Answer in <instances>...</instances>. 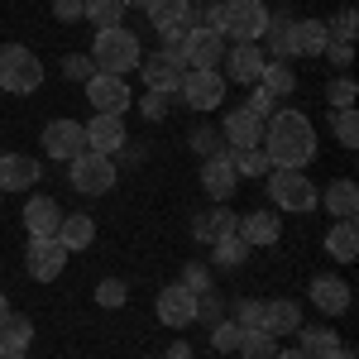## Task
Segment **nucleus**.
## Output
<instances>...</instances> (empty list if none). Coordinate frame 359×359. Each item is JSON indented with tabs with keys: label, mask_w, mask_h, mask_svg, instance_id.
Wrapping results in <instances>:
<instances>
[{
	"label": "nucleus",
	"mask_w": 359,
	"mask_h": 359,
	"mask_svg": "<svg viewBox=\"0 0 359 359\" xmlns=\"http://www.w3.org/2000/svg\"><path fill=\"white\" fill-rule=\"evenodd\" d=\"M264 154L273 168H297L302 172L316 158V130L302 111H273L264 120Z\"/></svg>",
	"instance_id": "obj_1"
},
{
	"label": "nucleus",
	"mask_w": 359,
	"mask_h": 359,
	"mask_svg": "<svg viewBox=\"0 0 359 359\" xmlns=\"http://www.w3.org/2000/svg\"><path fill=\"white\" fill-rule=\"evenodd\" d=\"M144 48H139V34L130 29H96V43H91V62L96 72H111V77H125L135 72Z\"/></svg>",
	"instance_id": "obj_2"
},
{
	"label": "nucleus",
	"mask_w": 359,
	"mask_h": 359,
	"mask_svg": "<svg viewBox=\"0 0 359 359\" xmlns=\"http://www.w3.org/2000/svg\"><path fill=\"white\" fill-rule=\"evenodd\" d=\"M216 29L235 43H259L269 29V5L264 0H221L216 5Z\"/></svg>",
	"instance_id": "obj_3"
},
{
	"label": "nucleus",
	"mask_w": 359,
	"mask_h": 359,
	"mask_svg": "<svg viewBox=\"0 0 359 359\" xmlns=\"http://www.w3.org/2000/svg\"><path fill=\"white\" fill-rule=\"evenodd\" d=\"M39 86H43V62H39V53L25 48V43H5L0 48V91L29 96Z\"/></svg>",
	"instance_id": "obj_4"
},
{
	"label": "nucleus",
	"mask_w": 359,
	"mask_h": 359,
	"mask_svg": "<svg viewBox=\"0 0 359 359\" xmlns=\"http://www.w3.org/2000/svg\"><path fill=\"white\" fill-rule=\"evenodd\" d=\"M269 196H273V206H283V211H316V201H321V192H316V182L306 177V172H297V168H273L269 172Z\"/></svg>",
	"instance_id": "obj_5"
},
{
	"label": "nucleus",
	"mask_w": 359,
	"mask_h": 359,
	"mask_svg": "<svg viewBox=\"0 0 359 359\" xmlns=\"http://www.w3.org/2000/svg\"><path fill=\"white\" fill-rule=\"evenodd\" d=\"M67 172H72V187L82 196H106L115 187V158H106V154H77L72 163H67Z\"/></svg>",
	"instance_id": "obj_6"
},
{
	"label": "nucleus",
	"mask_w": 359,
	"mask_h": 359,
	"mask_svg": "<svg viewBox=\"0 0 359 359\" xmlns=\"http://www.w3.org/2000/svg\"><path fill=\"white\" fill-rule=\"evenodd\" d=\"M139 77H144L149 91H172V96H177V86L187 77V62H182L177 48H158V53L139 57Z\"/></svg>",
	"instance_id": "obj_7"
},
{
	"label": "nucleus",
	"mask_w": 359,
	"mask_h": 359,
	"mask_svg": "<svg viewBox=\"0 0 359 359\" xmlns=\"http://www.w3.org/2000/svg\"><path fill=\"white\" fill-rule=\"evenodd\" d=\"M182 101L192 106V111H216L225 101V77H221V67H187V77H182Z\"/></svg>",
	"instance_id": "obj_8"
},
{
	"label": "nucleus",
	"mask_w": 359,
	"mask_h": 359,
	"mask_svg": "<svg viewBox=\"0 0 359 359\" xmlns=\"http://www.w3.org/2000/svg\"><path fill=\"white\" fill-rule=\"evenodd\" d=\"M86 86V101L96 106V115H120L125 120V111L135 106V96H130V82L125 77H111V72H96Z\"/></svg>",
	"instance_id": "obj_9"
},
{
	"label": "nucleus",
	"mask_w": 359,
	"mask_h": 359,
	"mask_svg": "<svg viewBox=\"0 0 359 359\" xmlns=\"http://www.w3.org/2000/svg\"><path fill=\"white\" fill-rule=\"evenodd\" d=\"M67 269V249H62V240H29L25 249V273L34 278V283H53L57 273Z\"/></svg>",
	"instance_id": "obj_10"
},
{
	"label": "nucleus",
	"mask_w": 359,
	"mask_h": 359,
	"mask_svg": "<svg viewBox=\"0 0 359 359\" xmlns=\"http://www.w3.org/2000/svg\"><path fill=\"white\" fill-rule=\"evenodd\" d=\"M43 154L57 158V163H72L77 154H86V130L77 120H53V125H43Z\"/></svg>",
	"instance_id": "obj_11"
},
{
	"label": "nucleus",
	"mask_w": 359,
	"mask_h": 359,
	"mask_svg": "<svg viewBox=\"0 0 359 359\" xmlns=\"http://www.w3.org/2000/svg\"><path fill=\"white\" fill-rule=\"evenodd\" d=\"M182 62L187 67H221L225 62V34H216V29H201L196 25L187 39H182Z\"/></svg>",
	"instance_id": "obj_12"
},
{
	"label": "nucleus",
	"mask_w": 359,
	"mask_h": 359,
	"mask_svg": "<svg viewBox=\"0 0 359 359\" xmlns=\"http://www.w3.org/2000/svg\"><path fill=\"white\" fill-rule=\"evenodd\" d=\"M264 62H269V57H264V48H259V43H235V48H225V82H240V86H254L259 82V72H264Z\"/></svg>",
	"instance_id": "obj_13"
},
{
	"label": "nucleus",
	"mask_w": 359,
	"mask_h": 359,
	"mask_svg": "<svg viewBox=\"0 0 359 359\" xmlns=\"http://www.w3.org/2000/svg\"><path fill=\"white\" fill-rule=\"evenodd\" d=\"M82 130H86V149H91V154H106V158H115V154L125 149V139H130L120 115H91Z\"/></svg>",
	"instance_id": "obj_14"
},
{
	"label": "nucleus",
	"mask_w": 359,
	"mask_h": 359,
	"mask_svg": "<svg viewBox=\"0 0 359 359\" xmlns=\"http://www.w3.org/2000/svg\"><path fill=\"white\" fill-rule=\"evenodd\" d=\"M158 321L172 326V331L192 326L196 321V292H187L182 283H168L163 292H158Z\"/></svg>",
	"instance_id": "obj_15"
},
{
	"label": "nucleus",
	"mask_w": 359,
	"mask_h": 359,
	"mask_svg": "<svg viewBox=\"0 0 359 359\" xmlns=\"http://www.w3.org/2000/svg\"><path fill=\"white\" fill-rule=\"evenodd\" d=\"M201 187H206V196L211 201H230V192L240 187V172H235V163H230V154H211L206 163H201Z\"/></svg>",
	"instance_id": "obj_16"
},
{
	"label": "nucleus",
	"mask_w": 359,
	"mask_h": 359,
	"mask_svg": "<svg viewBox=\"0 0 359 359\" xmlns=\"http://www.w3.org/2000/svg\"><path fill=\"white\" fill-rule=\"evenodd\" d=\"M57 225H62V206L53 196H29L25 201V230L29 240H53Z\"/></svg>",
	"instance_id": "obj_17"
},
{
	"label": "nucleus",
	"mask_w": 359,
	"mask_h": 359,
	"mask_svg": "<svg viewBox=\"0 0 359 359\" xmlns=\"http://www.w3.org/2000/svg\"><path fill=\"white\" fill-rule=\"evenodd\" d=\"M39 177H43L39 158H29V154H0V192H25Z\"/></svg>",
	"instance_id": "obj_18"
},
{
	"label": "nucleus",
	"mask_w": 359,
	"mask_h": 359,
	"mask_svg": "<svg viewBox=\"0 0 359 359\" xmlns=\"http://www.w3.org/2000/svg\"><path fill=\"white\" fill-rule=\"evenodd\" d=\"M225 144L230 149H254V144H264V120L259 115H249L245 106H235V111H225Z\"/></svg>",
	"instance_id": "obj_19"
},
{
	"label": "nucleus",
	"mask_w": 359,
	"mask_h": 359,
	"mask_svg": "<svg viewBox=\"0 0 359 359\" xmlns=\"http://www.w3.org/2000/svg\"><path fill=\"white\" fill-rule=\"evenodd\" d=\"M311 302L321 306L326 316H340V311H350V283H345V278H331V273L311 278Z\"/></svg>",
	"instance_id": "obj_20"
},
{
	"label": "nucleus",
	"mask_w": 359,
	"mask_h": 359,
	"mask_svg": "<svg viewBox=\"0 0 359 359\" xmlns=\"http://www.w3.org/2000/svg\"><path fill=\"white\" fill-rule=\"evenodd\" d=\"M316 206H326V211H331V221H355V216H359V187L350 182V177H335Z\"/></svg>",
	"instance_id": "obj_21"
},
{
	"label": "nucleus",
	"mask_w": 359,
	"mask_h": 359,
	"mask_svg": "<svg viewBox=\"0 0 359 359\" xmlns=\"http://www.w3.org/2000/svg\"><path fill=\"white\" fill-rule=\"evenodd\" d=\"M240 240H245L249 249L254 245H278V235H283V221H278L273 211H249V216H240Z\"/></svg>",
	"instance_id": "obj_22"
},
{
	"label": "nucleus",
	"mask_w": 359,
	"mask_h": 359,
	"mask_svg": "<svg viewBox=\"0 0 359 359\" xmlns=\"http://www.w3.org/2000/svg\"><path fill=\"white\" fill-rule=\"evenodd\" d=\"M302 326V306L292 302V297H273V302H264V331L269 335H292Z\"/></svg>",
	"instance_id": "obj_23"
},
{
	"label": "nucleus",
	"mask_w": 359,
	"mask_h": 359,
	"mask_svg": "<svg viewBox=\"0 0 359 359\" xmlns=\"http://www.w3.org/2000/svg\"><path fill=\"white\" fill-rule=\"evenodd\" d=\"M326 254H331L335 264H355L359 259V225L355 221H335L326 230Z\"/></svg>",
	"instance_id": "obj_24"
},
{
	"label": "nucleus",
	"mask_w": 359,
	"mask_h": 359,
	"mask_svg": "<svg viewBox=\"0 0 359 359\" xmlns=\"http://www.w3.org/2000/svg\"><path fill=\"white\" fill-rule=\"evenodd\" d=\"M326 43H331L326 20H297V29H292V53L297 57H321Z\"/></svg>",
	"instance_id": "obj_25"
},
{
	"label": "nucleus",
	"mask_w": 359,
	"mask_h": 359,
	"mask_svg": "<svg viewBox=\"0 0 359 359\" xmlns=\"http://www.w3.org/2000/svg\"><path fill=\"white\" fill-rule=\"evenodd\" d=\"M254 86H264V91H269V96L278 101V96H292V91H297V72H292V62H283V57H269Z\"/></svg>",
	"instance_id": "obj_26"
},
{
	"label": "nucleus",
	"mask_w": 359,
	"mask_h": 359,
	"mask_svg": "<svg viewBox=\"0 0 359 359\" xmlns=\"http://www.w3.org/2000/svg\"><path fill=\"white\" fill-rule=\"evenodd\" d=\"M297 350H302L306 359H335L340 335L326 331V326H297Z\"/></svg>",
	"instance_id": "obj_27"
},
{
	"label": "nucleus",
	"mask_w": 359,
	"mask_h": 359,
	"mask_svg": "<svg viewBox=\"0 0 359 359\" xmlns=\"http://www.w3.org/2000/svg\"><path fill=\"white\" fill-rule=\"evenodd\" d=\"M292 29H297V20L292 15H269V29H264V39L259 43H269V53L283 57V62H292Z\"/></svg>",
	"instance_id": "obj_28"
},
{
	"label": "nucleus",
	"mask_w": 359,
	"mask_h": 359,
	"mask_svg": "<svg viewBox=\"0 0 359 359\" xmlns=\"http://www.w3.org/2000/svg\"><path fill=\"white\" fill-rule=\"evenodd\" d=\"M235 225H240V216H235L225 201H216V211H206V216H196V221H192V235L201 240V245H211L216 235H230Z\"/></svg>",
	"instance_id": "obj_29"
},
{
	"label": "nucleus",
	"mask_w": 359,
	"mask_h": 359,
	"mask_svg": "<svg viewBox=\"0 0 359 359\" xmlns=\"http://www.w3.org/2000/svg\"><path fill=\"white\" fill-rule=\"evenodd\" d=\"M57 240H62V249L67 254H77V249H86L91 240H96V221L91 216H62V225H57Z\"/></svg>",
	"instance_id": "obj_30"
},
{
	"label": "nucleus",
	"mask_w": 359,
	"mask_h": 359,
	"mask_svg": "<svg viewBox=\"0 0 359 359\" xmlns=\"http://www.w3.org/2000/svg\"><path fill=\"white\" fill-rule=\"evenodd\" d=\"M225 154H230V163H235L240 177H264V172H273L269 154H264V144H254V149H225Z\"/></svg>",
	"instance_id": "obj_31"
},
{
	"label": "nucleus",
	"mask_w": 359,
	"mask_h": 359,
	"mask_svg": "<svg viewBox=\"0 0 359 359\" xmlns=\"http://www.w3.org/2000/svg\"><path fill=\"white\" fill-rule=\"evenodd\" d=\"M29 340H34V321L20 316V311H5V321H0V345H5V350H29Z\"/></svg>",
	"instance_id": "obj_32"
},
{
	"label": "nucleus",
	"mask_w": 359,
	"mask_h": 359,
	"mask_svg": "<svg viewBox=\"0 0 359 359\" xmlns=\"http://www.w3.org/2000/svg\"><path fill=\"white\" fill-rule=\"evenodd\" d=\"M211 254H216L221 269H240L249 259V245L240 240V230H230V235H216V240H211Z\"/></svg>",
	"instance_id": "obj_33"
},
{
	"label": "nucleus",
	"mask_w": 359,
	"mask_h": 359,
	"mask_svg": "<svg viewBox=\"0 0 359 359\" xmlns=\"http://www.w3.org/2000/svg\"><path fill=\"white\" fill-rule=\"evenodd\" d=\"M125 0H82V20H91L96 29H120Z\"/></svg>",
	"instance_id": "obj_34"
},
{
	"label": "nucleus",
	"mask_w": 359,
	"mask_h": 359,
	"mask_svg": "<svg viewBox=\"0 0 359 359\" xmlns=\"http://www.w3.org/2000/svg\"><path fill=\"white\" fill-rule=\"evenodd\" d=\"M240 355H245V359H273L278 355V335L245 331V335H240Z\"/></svg>",
	"instance_id": "obj_35"
},
{
	"label": "nucleus",
	"mask_w": 359,
	"mask_h": 359,
	"mask_svg": "<svg viewBox=\"0 0 359 359\" xmlns=\"http://www.w3.org/2000/svg\"><path fill=\"white\" fill-rule=\"evenodd\" d=\"M96 302L106 306V311H120V306L130 302V287H125L120 278H101V283H96Z\"/></svg>",
	"instance_id": "obj_36"
},
{
	"label": "nucleus",
	"mask_w": 359,
	"mask_h": 359,
	"mask_svg": "<svg viewBox=\"0 0 359 359\" xmlns=\"http://www.w3.org/2000/svg\"><path fill=\"white\" fill-rule=\"evenodd\" d=\"M355 96H359L355 77H335V82L326 86V101H331V111H355Z\"/></svg>",
	"instance_id": "obj_37"
},
{
	"label": "nucleus",
	"mask_w": 359,
	"mask_h": 359,
	"mask_svg": "<svg viewBox=\"0 0 359 359\" xmlns=\"http://www.w3.org/2000/svg\"><path fill=\"white\" fill-rule=\"evenodd\" d=\"M144 15L154 20V29H163V25H177V20L187 15V5H182V0H149Z\"/></svg>",
	"instance_id": "obj_38"
},
{
	"label": "nucleus",
	"mask_w": 359,
	"mask_h": 359,
	"mask_svg": "<svg viewBox=\"0 0 359 359\" xmlns=\"http://www.w3.org/2000/svg\"><path fill=\"white\" fill-rule=\"evenodd\" d=\"M331 130H335V139H340V149H355L359 144V115L355 111H335Z\"/></svg>",
	"instance_id": "obj_39"
},
{
	"label": "nucleus",
	"mask_w": 359,
	"mask_h": 359,
	"mask_svg": "<svg viewBox=\"0 0 359 359\" xmlns=\"http://www.w3.org/2000/svg\"><path fill=\"white\" fill-rule=\"evenodd\" d=\"M235 326H240V331H264V302L240 297V302H235Z\"/></svg>",
	"instance_id": "obj_40"
},
{
	"label": "nucleus",
	"mask_w": 359,
	"mask_h": 359,
	"mask_svg": "<svg viewBox=\"0 0 359 359\" xmlns=\"http://www.w3.org/2000/svg\"><path fill=\"white\" fill-rule=\"evenodd\" d=\"M62 77H67V82H91V77H96L91 53H67L62 57Z\"/></svg>",
	"instance_id": "obj_41"
},
{
	"label": "nucleus",
	"mask_w": 359,
	"mask_h": 359,
	"mask_svg": "<svg viewBox=\"0 0 359 359\" xmlns=\"http://www.w3.org/2000/svg\"><path fill=\"white\" fill-rule=\"evenodd\" d=\"M168 111H172V91H144L139 96V115L144 120H163Z\"/></svg>",
	"instance_id": "obj_42"
},
{
	"label": "nucleus",
	"mask_w": 359,
	"mask_h": 359,
	"mask_svg": "<svg viewBox=\"0 0 359 359\" xmlns=\"http://www.w3.org/2000/svg\"><path fill=\"white\" fill-rule=\"evenodd\" d=\"M326 34H331L335 43H355V34H359V15L345 5L340 15H335V25H326Z\"/></svg>",
	"instance_id": "obj_43"
},
{
	"label": "nucleus",
	"mask_w": 359,
	"mask_h": 359,
	"mask_svg": "<svg viewBox=\"0 0 359 359\" xmlns=\"http://www.w3.org/2000/svg\"><path fill=\"white\" fill-rule=\"evenodd\" d=\"M240 326H235V321H216V326H211V350H221V355H230V350H240Z\"/></svg>",
	"instance_id": "obj_44"
},
{
	"label": "nucleus",
	"mask_w": 359,
	"mask_h": 359,
	"mask_svg": "<svg viewBox=\"0 0 359 359\" xmlns=\"http://www.w3.org/2000/svg\"><path fill=\"white\" fill-rule=\"evenodd\" d=\"M177 283H182L187 292H196V297H201V292H211V269H206V264H187Z\"/></svg>",
	"instance_id": "obj_45"
},
{
	"label": "nucleus",
	"mask_w": 359,
	"mask_h": 359,
	"mask_svg": "<svg viewBox=\"0 0 359 359\" xmlns=\"http://www.w3.org/2000/svg\"><path fill=\"white\" fill-rule=\"evenodd\" d=\"M196 321H206V326H216V321H221V297H216V287L196 297Z\"/></svg>",
	"instance_id": "obj_46"
},
{
	"label": "nucleus",
	"mask_w": 359,
	"mask_h": 359,
	"mask_svg": "<svg viewBox=\"0 0 359 359\" xmlns=\"http://www.w3.org/2000/svg\"><path fill=\"white\" fill-rule=\"evenodd\" d=\"M245 111H249V115H259V120H269L278 106H273V96H269L264 86H254V91H249V101H245Z\"/></svg>",
	"instance_id": "obj_47"
},
{
	"label": "nucleus",
	"mask_w": 359,
	"mask_h": 359,
	"mask_svg": "<svg viewBox=\"0 0 359 359\" xmlns=\"http://www.w3.org/2000/svg\"><path fill=\"white\" fill-rule=\"evenodd\" d=\"M326 57H331V67H350V57H355V43H326Z\"/></svg>",
	"instance_id": "obj_48"
},
{
	"label": "nucleus",
	"mask_w": 359,
	"mask_h": 359,
	"mask_svg": "<svg viewBox=\"0 0 359 359\" xmlns=\"http://www.w3.org/2000/svg\"><path fill=\"white\" fill-rule=\"evenodd\" d=\"M192 149L201 154V158H211V154H221V144H216V135H211V130H196V135H192Z\"/></svg>",
	"instance_id": "obj_49"
},
{
	"label": "nucleus",
	"mask_w": 359,
	"mask_h": 359,
	"mask_svg": "<svg viewBox=\"0 0 359 359\" xmlns=\"http://www.w3.org/2000/svg\"><path fill=\"white\" fill-rule=\"evenodd\" d=\"M53 15L62 25H72V20H82V0H53Z\"/></svg>",
	"instance_id": "obj_50"
},
{
	"label": "nucleus",
	"mask_w": 359,
	"mask_h": 359,
	"mask_svg": "<svg viewBox=\"0 0 359 359\" xmlns=\"http://www.w3.org/2000/svg\"><path fill=\"white\" fill-rule=\"evenodd\" d=\"M163 359H192V345H187V340H172Z\"/></svg>",
	"instance_id": "obj_51"
},
{
	"label": "nucleus",
	"mask_w": 359,
	"mask_h": 359,
	"mask_svg": "<svg viewBox=\"0 0 359 359\" xmlns=\"http://www.w3.org/2000/svg\"><path fill=\"white\" fill-rule=\"evenodd\" d=\"M273 359H306V355H302V350H278Z\"/></svg>",
	"instance_id": "obj_52"
},
{
	"label": "nucleus",
	"mask_w": 359,
	"mask_h": 359,
	"mask_svg": "<svg viewBox=\"0 0 359 359\" xmlns=\"http://www.w3.org/2000/svg\"><path fill=\"white\" fill-rule=\"evenodd\" d=\"M0 359H29V350H5Z\"/></svg>",
	"instance_id": "obj_53"
},
{
	"label": "nucleus",
	"mask_w": 359,
	"mask_h": 359,
	"mask_svg": "<svg viewBox=\"0 0 359 359\" xmlns=\"http://www.w3.org/2000/svg\"><path fill=\"white\" fill-rule=\"evenodd\" d=\"M335 359H359L355 350H345V345H340V350H335Z\"/></svg>",
	"instance_id": "obj_54"
},
{
	"label": "nucleus",
	"mask_w": 359,
	"mask_h": 359,
	"mask_svg": "<svg viewBox=\"0 0 359 359\" xmlns=\"http://www.w3.org/2000/svg\"><path fill=\"white\" fill-rule=\"evenodd\" d=\"M130 5H139V10H149V0H125V10H130Z\"/></svg>",
	"instance_id": "obj_55"
},
{
	"label": "nucleus",
	"mask_w": 359,
	"mask_h": 359,
	"mask_svg": "<svg viewBox=\"0 0 359 359\" xmlns=\"http://www.w3.org/2000/svg\"><path fill=\"white\" fill-rule=\"evenodd\" d=\"M5 311H10V302H5V292H0V321H5Z\"/></svg>",
	"instance_id": "obj_56"
},
{
	"label": "nucleus",
	"mask_w": 359,
	"mask_h": 359,
	"mask_svg": "<svg viewBox=\"0 0 359 359\" xmlns=\"http://www.w3.org/2000/svg\"><path fill=\"white\" fill-rule=\"evenodd\" d=\"M182 5H201V0H182Z\"/></svg>",
	"instance_id": "obj_57"
},
{
	"label": "nucleus",
	"mask_w": 359,
	"mask_h": 359,
	"mask_svg": "<svg viewBox=\"0 0 359 359\" xmlns=\"http://www.w3.org/2000/svg\"><path fill=\"white\" fill-rule=\"evenodd\" d=\"M0 355H5V345H0Z\"/></svg>",
	"instance_id": "obj_58"
},
{
	"label": "nucleus",
	"mask_w": 359,
	"mask_h": 359,
	"mask_svg": "<svg viewBox=\"0 0 359 359\" xmlns=\"http://www.w3.org/2000/svg\"><path fill=\"white\" fill-rule=\"evenodd\" d=\"M0 196H5V192H0Z\"/></svg>",
	"instance_id": "obj_59"
}]
</instances>
